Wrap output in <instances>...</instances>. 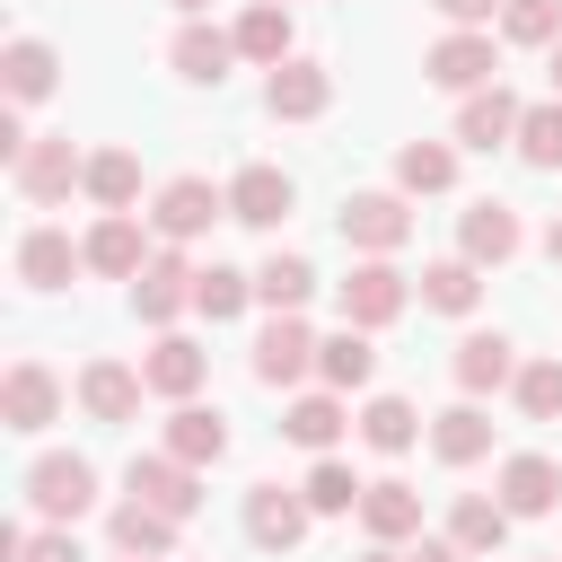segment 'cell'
Wrapping results in <instances>:
<instances>
[{"mask_svg":"<svg viewBox=\"0 0 562 562\" xmlns=\"http://www.w3.org/2000/svg\"><path fill=\"white\" fill-rule=\"evenodd\" d=\"M9 184H18L26 202H61L70 184H88V158L70 149V132H44V140H26V149L9 158Z\"/></svg>","mask_w":562,"mask_h":562,"instance_id":"1","label":"cell"},{"mask_svg":"<svg viewBox=\"0 0 562 562\" xmlns=\"http://www.w3.org/2000/svg\"><path fill=\"white\" fill-rule=\"evenodd\" d=\"M220 211H228V184H211V176H167L158 202H149V228H158L167 246H184V237H202Z\"/></svg>","mask_w":562,"mask_h":562,"instance_id":"2","label":"cell"},{"mask_svg":"<svg viewBox=\"0 0 562 562\" xmlns=\"http://www.w3.org/2000/svg\"><path fill=\"white\" fill-rule=\"evenodd\" d=\"M26 501H35V509H44L53 527H70V518H79V509L97 501V465H88V457H61V448H53V457H35V465H26Z\"/></svg>","mask_w":562,"mask_h":562,"instance_id":"3","label":"cell"},{"mask_svg":"<svg viewBox=\"0 0 562 562\" xmlns=\"http://www.w3.org/2000/svg\"><path fill=\"white\" fill-rule=\"evenodd\" d=\"M167 61H176V79H193V88H220V79H228V61H246V53H237V26L184 18V26H176V44H167Z\"/></svg>","mask_w":562,"mask_h":562,"instance_id":"4","label":"cell"},{"mask_svg":"<svg viewBox=\"0 0 562 562\" xmlns=\"http://www.w3.org/2000/svg\"><path fill=\"white\" fill-rule=\"evenodd\" d=\"M184 307H193V263L167 246V255H149V263L132 272V316H140V325H176Z\"/></svg>","mask_w":562,"mask_h":562,"instance_id":"5","label":"cell"},{"mask_svg":"<svg viewBox=\"0 0 562 562\" xmlns=\"http://www.w3.org/2000/svg\"><path fill=\"white\" fill-rule=\"evenodd\" d=\"M263 105H272L281 123H316V114L334 105V79H325V61H307V53L272 61V79H263Z\"/></svg>","mask_w":562,"mask_h":562,"instance_id":"6","label":"cell"},{"mask_svg":"<svg viewBox=\"0 0 562 562\" xmlns=\"http://www.w3.org/2000/svg\"><path fill=\"white\" fill-rule=\"evenodd\" d=\"M404 237H413L404 193H351V202H342V246H360V255H395Z\"/></svg>","mask_w":562,"mask_h":562,"instance_id":"7","label":"cell"},{"mask_svg":"<svg viewBox=\"0 0 562 562\" xmlns=\"http://www.w3.org/2000/svg\"><path fill=\"white\" fill-rule=\"evenodd\" d=\"M404 299H413V290H404V272H395L386 255H369V263L342 281V325H369V334H378V325H395V316H404Z\"/></svg>","mask_w":562,"mask_h":562,"instance_id":"8","label":"cell"},{"mask_svg":"<svg viewBox=\"0 0 562 562\" xmlns=\"http://www.w3.org/2000/svg\"><path fill=\"white\" fill-rule=\"evenodd\" d=\"M53 413H61V378H53L44 360H18V369L0 378V422H9L18 439H35Z\"/></svg>","mask_w":562,"mask_h":562,"instance_id":"9","label":"cell"},{"mask_svg":"<svg viewBox=\"0 0 562 562\" xmlns=\"http://www.w3.org/2000/svg\"><path fill=\"white\" fill-rule=\"evenodd\" d=\"M140 395H149V378H140L132 360H88V369H79V413H88V422H105V430H114V422H132V413H140Z\"/></svg>","mask_w":562,"mask_h":562,"instance_id":"10","label":"cell"},{"mask_svg":"<svg viewBox=\"0 0 562 562\" xmlns=\"http://www.w3.org/2000/svg\"><path fill=\"white\" fill-rule=\"evenodd\" d=\"M422 70H430L439 88L474 97V88H492V70H501V61H492V35H483V26H457V35H439V44H430V61H422Z\"/></svg>","mask_w":562,"mask_h":562,"instance_id":"11","label":"cell"},{"mask_svg":"<svg viewBox=\"0 0 562 562\" xmlns=\"http://www.w3.org/2000/svg\"><path fill=\"white\" fill-rule=\"evenodd\" d=\"M193 474H202V465H184V457H167V448H158V457H132V474H123V483H132L149 509L193 518V509H202V483H193Z\"/></svg>","mask_w":562,"mask_h":562,"instance_id":"12","label":"cell"},{"mask_svg":"<svg viewBox=\"0 0 562 562\" xmlns=\"http://www.w3.org/2000/svg\"><path fill=\"white\" fill-rule=\"evenodd\" d=\"M307 518H316L307 492H281V483H255V492H246V536H255L263 553H290V544L307 536Z\"/></svg>","mask_w":562,"mask_h":562,"instance_id":"13","label":"cell"},{"mask_svg":"<svg viewBox=\"0 0 562 562\" xmlns=\"http://www.w3.org/2000/svg\"><path fill=\"white\" fill-rule=\"evenodd\" d=\"M290 202H299V193H290L281 167H237V176H228V220H246V228H281Z\"/></svg>","mask_w":562,"mask_h":562,"instance_id":"14","label":"cell"},{"mask_svg":"<svg viewBox=\"0 0 562 562\" xmlns=\"http://www.w3.org/2000/svg\"><path fill=\"white\" fill-rule=\"evenodd\" d=\"M79 246H88V272H105V281H132V272L149 263V237H140V220H132V211H105Z\"/></svg>","mask_w":562,"mask_h":562,"instance_id":"15","label":"cell"},{"mask_svg":"<svg viewBox=\"0 0 562 562\" xmlns=\"http://www.w3.org/2000/svg\"><path fill=\"white\" fill-rule=\"evenodd\" d=\"M307 369H316V334H307L299 316H272L263 342H255V378H263V386H299Z\"/></svg>","mask_w":562,"mask_h":562,"instance_id":"16","label":"cell"},{"mask_svg":"<svg viewBox=\"0 0 562 562\" xmlns=\"http://www.w3.org/2000/svg\"><path fill=\"white\" fill-rule=\"evenodd\" d=\"M140 378H149V395L193 404V395H202V378H211V360H202L184 334H158V342H149V360H140Z\"/></svg>","mask_w":562,"mask_h":562,"instance_id":"17","label":"cell"},{"mask_svg":"<svg viewBox=\"0 0 562 562\" xmlns=\"http://www.w3.org/2000/svg\"><path fill=\"white\" fill-rule=\"evenodd\" d=\"M518 114H527V105L492 79V88H474V97L457 105V140H465V149H501V140H518Z\"/></svg>","mask_w":562,"mask_h":562,"instance_id":"18","label":"cell"},{"mask_svg":"<svg viewBox=\"0 0 562 562\" xmlns=\"http://www.w3.org/2000/svg\"><path fill=\"white\" fill-rule=\"evenodd\" d=\"M79 263H88V246H70V228H26L18 237V281L26 290H61Z\"/></svg>","mask_w":562,"mask_h":562,"instance_id":"19","label":"cell"},{"mask_svg":"<svg viewBox=\"0 0 562 562\" xmlns=\"http://www.w3.org/2000/svg\"><path fill=\"white\" fill-rule=\"evenodd\" d=\"M553 501H562V465H553V457L527 448V457L501 465V509H509V518H544Z\"/></svg>","mask_w":562,"mask_h":562,"instance_id":"20","label":"cell"},{"mask_svg":"<svg viewBox=\"0 0 562 562\" xmlns=\"http://www.w3.org/2000/svg\"><path fill=\"white\" fill-rule=\"evenodd\" d=\"M430 457L439 465H474V457H492V413L465 395V404H448L439 422H430Z\"/></svg>","mask_w":562,"mask_h":562,"instance_id":"21","label":"cell"},{"mask_svg":"<svg viewBox=\"0 0 562 562\" xmlns=\"http://www.w3.org/2000/svg\"><path fill=\"white\" fill-rule=\"evenodd\" d=\"M360 527H369L378 544L422 536V492H413V483H395V474H386V483H369V492H360Z\"/></svg>","mask_w":562,"mask_h":562,"instance_id":"22","label":"cell"},{"mask_svg":"<svg viewBox=\"0 0 562 562\" xmlns=\"http://www.w3.org/2000/svg\"><path fill=\"white\" fill-rule=\"evenodd\" d=\"M457 246H465L474 263H509V255H518V211H509V202H465Z\"/></svg>","mask_w":562,"mask_h":562,"instance_id":"23","label":"cell"},{"mask_svg":"<svg viewBox=\"0 0 562 562\" xmlns=\"http://www.w3.org/2000/svg\"><path fill=\"white\" fill-rule=\"evenodd\" d=\"M457 386H465V395L518 386V351H509V334H465V342H457Z\"/></svg>","mask_w":562,"mask_h":562,"instance_id":"24","label":"cell"},{"mask_svg":"<svg viewBox=\"0 0 562 562\" xmlns=\"http://www.w3.org/2000/svg\"><path fill=\"white\" fill-rule=\"evenodd\" d=\"M167 457H184V465H220V457H228V422H220L211 404H176V413H167Z\"/></svg>","mask_w":562,"mask_h":562,"instance_id":"25","label":"cell"},{"mask_svg":"<svg viewBox=\"0 0 562 562\" xmlns=\"http://www.w3.org/2000/svg\"><path fill=\"white\" fill-rule=\"evenodd\" d=\"M53 44H35V35H9V53H0V88H9V105H35V97H53Z\"/></svg>","mask_w":562,"mask_h":562,"instance_id":"26","label":"cell"},{"mask_svg":"<svg viewBox=\"0 0 562 562\" xmlns=\"http://www.w3.org/2000/svg\"><path fill=\"white\" fill-rule=\"evenodd\" d=\"M474 299H483V263L474 255H448V263L422 272V307H439V316H474Z\"/></svg>","mask_w":562,"mask_h":562,"instance_id":"27","label":"cell"},{"mask_svg":"<svg viewBox=\"0 0 562 562\" xmlns=\"http://www.w3.org/2000/svg\"><path fill=\"white\" fill-rule=\"evenodd\" d=\"M369 369H378L369 325H342V334H325V342H316V378H325V386H342V395H351V386H369Z\"/></svg>","mask_w":562,"mask_h":562,"instance_id":"28","label":"cell"},{"mask_svg":"<svg viewBox=\"0 0 562 562\" xmlns=\"http://www.w3.org/2000/svg\"><path fill=\"white\" fill-rule=\"evenodd\" d=\"M176 527H184V518H167V509H149V501L132 492V501L114 509V553H158V562H167V553H176Z\"/></svg>","mask_w":562,"mask_h":562,"instance_id":"29","label":"cell"},{"mask_svg":"<svg viewBox=\"0 0 562 562\" xmlns=\"http://www.w3.org/2000/svg\"><path fill=\"white\" fill-rule=\"evenodd\" d=\"M237 53H246V61H263V70H272V61H290V0H255V9L237 18Z\"/></svg>","mask_w":562,"mask_h":562,"instance_id":"30","label":"cell"},{"mask_svg":"<svg viewBox=\"0 0 562 562\" xmlns=\"http://www.w3.org/2000/svg\"><path fill=\"white\" fill-rule=\"evenodd\" d=\"M457 184V149L448 140H404L395 149V193H448Z\"/></svg>","mask_w":562,"mask_h":562,"instance_id":"31","label":"cell"},{"mask_svg":"<svg viewBox=\"0 0 562 562\" xmlns=\"http://www.w3.org/2000/svg\"><path fill=\"white\" fill-rule=\"evenodd\" d=\"M246 299H255V272H237V263H202L193 272V316L228 325V316H246Z\"/></svg>","mask_w":562,"mask_h":562,"instance_id":"32","label":"cell"},{"mask_svg":"<svg viewBox=\"0 0 562 562\" xmlns=\"http://www.w3.org/2000/svg\"><path fill=\"white\" fill-rule=\"evenodd\" d=\"M281 430H290L299 448L334 457V439H342V386H325V395H299V404L281 413Z\"/></svg>","mask_w":562,"mask_h":562,"instance_id":"33","label":"cell"},{"mask_svg":"<svg viewBox=\"0 0 562 562\" xmlns=\"http://www.w3.org/2000/svg\"><path fill=\"white\" fill-rule=\"evenodd\" d=\"M88 202L97 211H132L140 202V158L132 149H97L88 158Z\"/></svg>","mask_w":562,"mask_h":562,"instance_id":"34","label":"cell"},{"mask_svg":"<svg viewBox=\"0 0 562 562\" xmlns=\"http://www.w3.org/2000/svg\"><path fill=\"white\" fill-rule=\"evenodd\" d=\"M307 290H316L307 255H263V272H255V299H263L272 316H299V307H307Z\"/></svg>","mask_w":562,"mask_h":562,"instance_id":"35","label":"cell"},{"mask_svg":"<svg viewBox=\"0 0 562 562\" xmlns=\"http://www.w3.org/2000/svg\"><path fill=\"white\" fill-rule=\"evenodd\" d=\"M448 536H457L465 553H501V544H509V509L483 501V492H465V501L448 509Z\"/></svg>","mask_w":562,"mask_h":562,"instance_id":"36","label":"cell"},{"mask_svg":"<svg viewBox=\"0 0 562 562\" xmlns=\"http://www.w3.org/2000/svg\"><path fill=\"white\" fill-rule=\"evenodd\" d=\"M360 439H369V448H378V457H404V448H413V439H422V413H413V404H404V395H378V404H369V413H360Z\"/></svg>","mask_w":562,"mask_h":562,"instance_id":"37","label":"cell"},{"mask_svg":"<svg viewBox=\"0 0 562 562\" xmlns=\"http://www.w3.org/2000/svg\"><path fill=\"white\" fill-rule=\"evenodd\" d=\"M299 492H307V509H316V518H342V509H360V492H369V483H360L342 457H316Z\"/></svg>","mask_w":562,"mask_h":562,"instance_id":"38","label":"cell"},{"mask_svg":"<svg viewBox=\"0 0 562 562\" xmlns=\"http://www.w3.org/2000/svg\"><path fill=\"white\" fill-rule=\"evenodd\" d=\"M518 158L527 167H562V97H544V105L518 114Z\"/></svg>","mask_w":562,"mask_h":562,"instance_id":"39","label":"cell"},{"mask_svg":"<svg viewBox=\"0 0 562 562\" xmlns=\"http://www.w3.org/2000/svg\"><path fill=\"white\" fill-rule=\"evenodd\" d=\"M509 44H562V0H501Z\"/></svg>","mask_w":562,"mask_h":562,"instance_id":"40","label":"cell"},{"mask_svg":"<svg viewBox=\"0 0 562 562\" xmlns=\"http://www.w3.org/2000/svg\"><path fill=\"white\" fill-rule=\"evenodd\" d=\"M518 413L527 422H562V360H527L518 369Z\"/></svg>","mask_w":562,"mask_h":562,"instance_id":"41","label":"cell"},{"mask_svg":"<svg viewBox=\"0 0 562 562\" xmlns=\"http://www.w3.org/2000/svg\"><path fill=\"white\" fill-rule=\"evenodd\" d=\"M18 562H88L79 544H70V527H44V536H26V553Z\"/></svg>","mask_w":562,"mask_h":562,"instance_id":"42","label":"cell"},{"mask_svg":"<svg viewBox=\"0 0 562 562\" xmlns=\"http://www.w3.org/2000/svg\"><path fill=\"white\" fill-rule=\"evenodd\" d=\"M404 562H474V553H465V544H457V536H422V544H413V553H404Z\"/></svg>","mask_w":562,"mask_h":562,"instance_id":"43","label":"cell"},{"mask_svg":"<svg viewBox=\"0 0 562 562\" xmlns=\"http://www.w3.org/2000/svg\"><path fill=\"white\" fill-rule=\"evenodd\" d=\"M430 9H439V18H448V26H483V18H492V9H501V0H430Z\"/></svg>","mask_w":562,"mask_h":562,"instance_id":"44","label":"cell"},{"mask_svg":"<svg viewBox=\"0 0 562 562\" xmlns=\"http://www.w3.org/2000/svg\"><path fill=\"white\" fill-rule=\"evenodd\" d=\"M544 255H553V263H562V211H553V220H544Z\"/></svg>","mask_w":562,"mask_h":562,"instance_id":"45","label":"cell"},{"mask_svg":"<svg viewBox=\"0 0 562 562\" xmlns=\"http://www.w3.org/2000/svg\"><path fill=\"white\" fill-rule=\"evenodd\" d=\"M360 562H404V553H395V544H369V553H360Z\"/></svg>","mask_w":562,"mask_h":562,"instance_id":"46","label":"cell"},{"mask_svg":"<svg viewBox=\"0 0 562 562\" xmlns=\"http://www.w3.org/2000/svg\"><path fill=\"white\" fill-rule=\"evenodd\" d=\"M553 97H562V44H553Z\"/></svg>","mask_w":562,"mask_h":562,"instance_id":"47","label":"cell"},{"mask_svg":"<svg viewBox=\"0 0 562 562\" xmlns=\"http://www.w3.org/2000/svg\"><path fill=\"white\" fill-rule=\"evenodd\" d=\"M176 9H184V18H202V9H211V0H176Z\"/></svg>","mask_w":562,"mask_h":562,"instance_id":"48","label":"cell"},{"mask_svg":"<svg viewBox=\"0 0 562 562\" xmlns=\"http://www.w3.org/2000/svg\"><path fill=\"white\" fill-rule=\"evenodd\" d=\"M123 562H158V553H123Z\"/></svg>","mask_w":562,"mask_h":562,"instance_id":"49","label":"cell"},{"mask_svg":"<svg viewBox=\"0 0 562 562\" xmlns=\"http://www.w3.org/2000/svg\"><path fill=\"white\" fill-rule=\"evenodd\" d=\"M544 562H562V553H544Z\"/></svg>","mask_w":562,"mask_h":562,"instance_id":"50","label":"cell"}]
</instances>
